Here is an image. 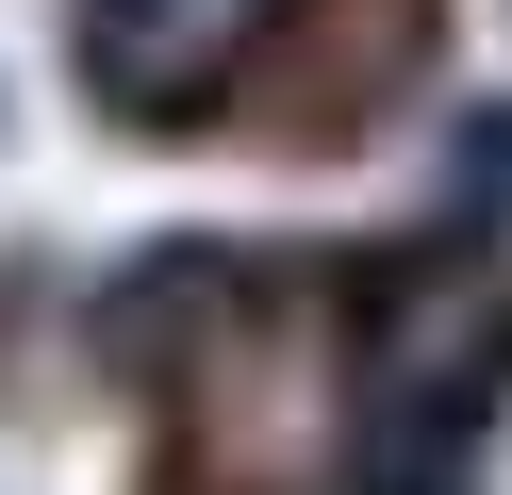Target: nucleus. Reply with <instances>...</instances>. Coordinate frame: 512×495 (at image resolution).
<instances>
[{
	"label": "nucleus",
	"instance_id": "1",
	"mask_svg": "<svg viewBox=\"0 0 512 495\" xmlns=\"http://www.w3.org/2000/svg\"><path fill=\"white\" fill-rule=\"evenodd\" d=\"M512 396V297L479 248H413L364 297V363H347V495H463L479 429Z\"/></svg>",
	"mask_w": 512,
	"mask_h": 495
},
{
	"label": "nucleus",
	"instance_id": "2",
	"mask_svg": "<svg viewBox=\"0 0 512 495\" xmlns=\"http://www.w3.org/2000/svg\"><path fill=\"white\" fill-rule=\"evenodd\" d=\"M298 0H67V50L116 116H199Z\"/></svg>",
	"mask_w": 512,
	"mask_h": 495
}]
</instances>
